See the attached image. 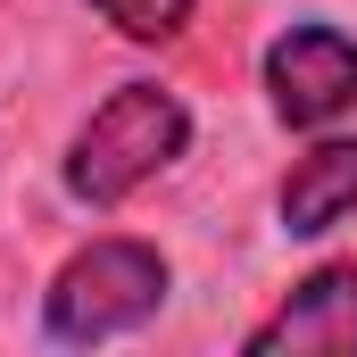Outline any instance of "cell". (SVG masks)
<instances>
[{
    "mask_svg": "<svg viewBox=\"0 0 357 357\" xmlns=\"http://www.w3.org/2000/svg\"><path fill=\"white\" fill-rule=\"evenodd\" d=\"M191 150V108L167 84H116L67 142L59 183L75 208H125L142 183H158Z\"/></svg>",
    "mask_w": 357,
    "mask_h": 357,
    "instance_id": "1",
    "label": "cell"
},
{
    "mask_svg": "<svg viewBox=\"0 0 357 357\" xmlns=\"http://www.w3.org/2000/svg\"><path fill=\"white\" fill-rule=\"evenodd\" d=\"M175 291V266L158 241H133V233H100L84 250H67L50 291H42V333L67 341V349H100L116 333H142Z\"/></svg>",
    "mask_w": 357,
    "mask_h": 357,
    "instance_id": "2",
    "label": "cell"
},
{
    "mask_svg": "<svg viewBox=\"0 0 357 357\" xmlns=\"http://www.w3.org/2000/svg\"><path fill=\"white\" fill-rule=\"evenodd\" d=\"M266 108L299 133H324L357 108V33L307 17V25H282L266 42Z\"/></svg>",
    "mask_w": 357,
    "mask_h": 357,
    "instance_id": "3",
    "label": "cell"
},
{
    "mask_svg": "<svg viewBox=\"0 0 357 357\" xmlns=\"http://www.w3.org/2000/svg\"><path fill=\"white\" fill-rule=\"evenodd\" d=\"M250 357H357V258H324L307 282H291V299L241 333Z\"/></svg>",
    "mask_w": 357,
    "mask_h": 357,
    "instance_id": "4",
    "label": "cell"
},
{
    "mask_svg": "<svg viewBox=\"0 0 357 357\" xmlns=\"http://www.w3.org/2000/svg\"><path fill=\"white\" fill-rule=\"evenodd\" d=\"M274 216H282L291 241H324L333 225L357 216V142L349 133H333V142H316L307 158H291V175L274 191Z\"/></svg>",
    "mask_w": 357,
    "mask_h": 357,
    "instance_id": "5",
    "label": "cell"
},
{
    "mask_svg": "<svg viewBox=\"0 0 357 357\" xmlns=\"http://www.w3.org/2000/svg\"><path fill=\"white\" fill-rule=\"evenodd\" d=\"M91 17H108L125 42H142V50H158V42H175L183 25H191V8L199 0H84Z\"/></svg>",
    "mask_w": 357,
    "mask_h": 357,
    "instance_id": "6",
    "label": "cell"
}]
</instances>
